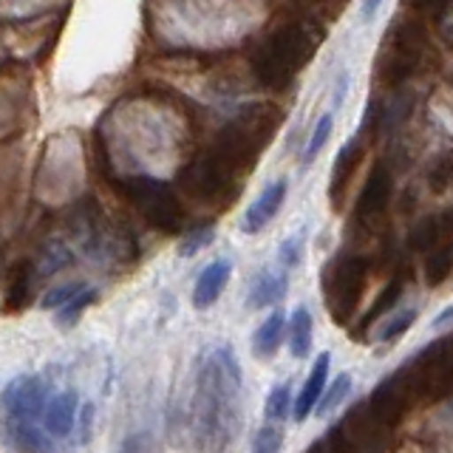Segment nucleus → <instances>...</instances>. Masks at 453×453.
Wrapping results in <instances>:
<instances>
[{"instance_id":"4","label":"nucleus","mask_w":453,"mask_h":453,"mask_svg":"<svg viewBox=\"0 0 453 453\" xmlns=\"http://www.w3.org/2000/svg\"><path fill=\"white\" fill-rule=\"evenodd\" d=\"M425 46H428V35L419 20L400 18L388 28L386 42H382L380 54V80L388 88H400L411 77L417 74L422 63Z\"/></svg>"},{"instance_id":"21","label":"nucleus","mask_w":453,"mask_h":453,"mask_svg":"<svg viewBox=\"0 0 453 453\" xmlns=\"http://www.w3.org/2000/svg\"><path fill=\"white\" fill-rule=\"evenodd\" d=\"M403 289H405V280H403L400 275H396V278L388 283V287L377 295V301H374L372 306H368V311H365L363 320H360V332H363V329H368V326H372V323H377L380 318H386L388 311H391L396 303H400Z\"/></svg>"},{"instance_id":"6","label":"nucleus","mask_w":453,"mask_h":453,"mask_svg":"<svg viewBox=\"0 0 453 453\" xmlns=\"http://www.w3.org/2000/svg\"><path fill=\"white\" fill-rule=\"evenodd\" d=\"M119 190L125 193L127 202L142 212V219L150 226H156V230L179 233L184 226V207L179 202V196L173 193V188H167L165 181L134 176V179H125L119 184Z\"/></svg>"},{"instance_id":"9","label":"nucleus","mask_w":453,"mask_h":453,"mask_svg":"<svg viewBox=\"0 0 453 453\" xmlns=\"http://www.w3.org/2000/svg\"><path fill=\"white\" fill-rule=\"evenodd\" d=\"M42 405H46V382L40 377L28 374L12 380L4 388V411L6 422H23V425H37Z\"/></svg>"},{"instance_id":"2","label":"nucleus","mask_w":453,"mask_h":453,"mask_svg":"<svg viewBox=\"0 0 453 453\" xmlns=\"http://www.w3.org/2000/svg\"><path fill=\"white\" fill-rule=\"evenodd\" d=\"M278 125H280V108L269 103L250 105L219 134L216 148L241 170V173H247L250 167H255V159H258L261 150L266 148V142L273 139Z\"/></svg>"},{"instance_id":"11","label":"nucleus","mask_w":453,"mask_h":453,"mask_svg":"<svg viewBox=\"0 0 453 453\" xmlns=\"http://www.w3.org/2000/svg\"><path fill=\"white\" fill-rule=\"evenodd\" d=\"M363 156H365V139H360V136H351L346 145L340 148L334 167H332V181H329V202L334 210L343 207L346 190H349L354 173L360 170Z\"/></svg>"},{"instance_id":"17","label":"nucleus","mask_w":453,"mask_h":453,"mask_svg":"<svg viewBox=\"0 0 453 453\" xmlns=\"http://www.w3.org/2000/svg\"><path fill=\"white\" fill-rule=\"evenodd\" d=\"M289 289V278L283 273H261L258 278H255L252 289H250V301L247 306L250 309H264V306H273L278 303L283 295H287Z\"/></svg>"},{"instance_id":"16","label":"nucleus","mask_w":453,"mask_h":453,"mask_svg":"<svg viewBox=\"0 0 453 453\" xmlns=\"http://www.w3.org/2000/svg\"><path fill=\"white\" fill-rule=\"evenodd\" d=\"M42 425H46V431L54 434V436H65L71 431V425H74V417H77V394L74 391H63L51 396V400L42 405Z\"/></svg>"},{"instance_id":"32","label":"nucleus","mask_w":453,"mask_h":453,"mask_svg":"<svg viewBox=\"0 0 453 453\" xmlns=\"http://www.w3.org/2000/svg\"><path fill=\"white\" fill-rule=\"evenodd\" d=\"M82 289V283H63V287H54L49 289V295L42 297V306L46 309H57V306H63L71 295H77Z\"/></svg>"},{"instance_id":"29","label":"nucleus","mask_w":453,"mask_h":453,"mask_svg":"<svg viewBox=\"0 0 453 453\" xmlns=\"http://www.w3.org/2000/svg\"><path fill=\"white\" fill-rule=\"evenodd\" d=\"M280 445H283V434L273 422H269L266 428H261L252 439V450H258V453H275V450H280Z\"/></svg>"},{"instance_id":"12","label":"nucleus","mask_w":453,"mask_h":453,"mask_svg":"<svg viewBox=\"0 0 453 453\" xmlns=\"http://www.w3.org/2000/svg\"><path fill=\"white\" fill-rule=\"evenodd\" d=\"M283 198H287V181L278 179L275 184H269V188L252 202V207L244 212V219H241V230H244V233H261L264 226L275 219V212L280 210Z\"/></svg>"},{"instance_id":"18","label":"nucleus","mask_w":453,"mask_h":453,"mask_svg":"<svg viewBox=\"0 0 453 453\" xmlns=\"http://www.w3.org/2000/svg\"><path fill=\"white\" fill-rule=\"evenodd\" d=\"M283 332H287V315H283V311H273V315L258 326V332H255V337H252L255 357H261V360L273 357L280 346V340H283Z\"/></svg>"},{"instance_id":"7","label":"nucleus","mask_w":453,"mask_h":453,"mask_svg":"<svg viewBox=\"0 0 453 453\" xmlns=\"http://www.w3.org/2000/svg\"><path fill=\"white\" fill-rule=\"evenodd\" d=\"M405 372L414 382L419 400H448L453 388V360H450V337H439L428 349H422L414 360L405 363Z\"/></svg>"},{"instance_id":"35","label":"nucleus","mask_w":453,"mask_h":453,"mask_svg":"<svg viewBox=\"0 0 453 453\" xmlns=\"http://www.w3.org/2000/svg\"><path fill=\"white\" fill-rule=\"evenodd\" d=\"M295 4H303V6H320L326 0H295Z\"/></svg>"},{"instance_id":"1","label":"nucleus","mask_w":453,"mask_h":453,"mask_svg":"<svg viewBox=\"0 0 453 453\" xmlns=\"http://www.w3.org/2000/svg\"><path fill=\"white\" fill-rule=\"evenodd\" d=\"M311 54H315V37L309 35V28L297 20H287L252 49V74L264 88L283 91L292 85L297 71L311 60Z\"/></svg>"},{"instance_id":"8","label":"nucleus","mask_w":453,"mask_h":453,"mask_svg":"<svg viewBox=\"0 0 453 453\" xmlns=\"http://www.w3.org/2000/svg\"><path fill=\"white\" fill-rule=\"evenodd\" d=\"M414 403H419V396H417L414 382H411L405 365H403L372 391L365 408H368V414L382 425V428H394V425H400L405 419V414Z\"/></svg>"},{"instance_id":"5","label":"nucleus","mask_w":453,"mask_h":453,"mask_svg":"<svg viewBox=\"0 0 453 453\" xmlns=\"http://www.w3.org/2000/svg\"><path fill=\"white\" fill-rule=\"evenodd\" d=\"M241 176L244 173L219 148H212L181 170V188L193 202L224 204L235 196Z\"/></svg>"},{"instance_id":"13","label":"nucleus","mask_w":453,"mask_h":453,"mask_svg":"<svg viewBox=\"0 0 453 453\" xmlns=\"http://www.w3.org/2000/svg\"><path fill=\"white\" fill-rule=\"evenodd\" d=\"M230 273H233L230 261H212L196 280L193 306L196 309H210L212 303H216L221 297V292H224V287L230 283Z\"/></svg>"},{"instance_id":"28","label":"nucleus","mask_w":453,"mask_h":453,"mask_svg":"<svg viewBox=\"0 0 453 453\" xmlns=\"http://www.w3.org/2000/svg\"><path fill=\"white\" fill-rule=\"evenodd\" d=\"M450 179H453V162H450V153H442L439 159L434 162V167L428 170V184L434 193H445L450 188Z\"/></svg>"},{"instance_id":"22","label":"nucleus","mask_w":453,"mask_h":453,"mask_svg":"<svg viewBox=\"0 0 453 453\" xmlns=\"http://www.w3.org/2000/svg\"><path fill=\"white\" fill-rule=\"evenodd\" d=\"M453 269V250L445 241V244H439L434 250H428V258H425V280H428V287H439V283H445L448 275Z\"/></svg>"},{"instance_id":"3","label":"nucleus","mask_w":453,"mask_h":453,"mask_svg":"<svg viewBox=\"0 0 453 453\" xmlns=\"http://www.w3.org/2000/svg\"><path fill=\"white\" fill-rule=\"evenodd\" d=\"M368 283V261L363 255H337L326 264L320 275V287L326 297V309L334 323H349L357 311Z\"/></svg>"},{"instance_id":"14","label":"nucleus","mask_w":453,"mask_h":453,"mask_svg":"<svg viewBox=\"0 0 453 453\" xmlns=\"http://www.w3.org/2000/svg\"><path fill=\"white\" fill-rule=\"evenodd\" d=\"M329 363H332V354L323 351L320 357H318V363H315V368H311V374L306 377L303 388H301V394H297V400L292 405V417L297 422H303L311 414V408H315L318 396L323 394L326 380H329Z\"/></svg>"},{"instance_id":"31","label":"nucleus","mask_w":453,"mask_h":453,"mask_svg":"<svg viewBox=\"0 0 453 453\" xmlns=\"http://www.w3.org/2000/svg\"><path fill=\"white\" fill-rule=\"evenodd\" d=\"M332 125H334L332 113H323L320 122H318V127H315V134H311V139H309V148H306V162H311V159H315V156L320 153V148L326 145V139H329V134H332Z\"/></svg>"},{"instance_id":"33","label":"nucleus","mask_w":453,"mask_h":453,"mask_svg":"<svg viewBox=\"0 0 453 453\" xmlns=\"http://www.w3.org/2000/svg\"><path fill=\"white\" fill-rule=\"evenodd\" d=\"M411 6H414L417 12H431L436 18L442 9H450V0H411Z\"/></svg>"},{"instance_id":"15","label":"nucleus","mask_w":453,"mask_h":453,"mask_svg":"<svg viewBox=\"0 0 453 453\" xmlns=\"http://www.w3.org/2000/svg\"><path fill=\"white\" fill-rule=\"evenodd\" d=\"M448 235H450V212L442 210L436 216H425L419 224H414V230L408 235V247L417 252H428L442 244V241H448Z\"/></svg>"},{"instance_id":"26","label":"nucleus","mask_w":453,"mask_h":453,"mask_svg":"<svg viewBox=\"0 0 453 453\" xmlns=\"http://www.w3.org/2000/svg\"><path fill=\"white\" fill-rule=\"evenodd\" d=\"M212 238H216V230L207 224V226H196V230H190L188 235L181 238V244H179V255L181 258H193V255L198 250H204L212 244Z\"/></svg>"},{"instance_id":"19","label":"nucleus","mask_w":453,"mask_h":453,"mask_svg":"<svg viewBox=\"0 0 453 453\" xmlns=\"http://www.w3.org/2000/svg\"><path fill=\"white\" fill-rule=\"evenodd\" d=\"M32 283H35V269L32 261H18L9 269V292H6V306L12 311H18L28 303V295H32Z\"/></svg>"},{"instance_id":"20","label":"nucleus","mask_w":453,"mask_h":453,"mask_svg":"<svg viewBox=\"0 0 453 453\" xmlns=\"http://www.w3.org/2000/svg\"><path fill=\"white\" fill-rule=\"evenodd\" d=\"M289 351L297 360H306L311 351V315L306 306H297L292 311L289 323Z\"/></svg>"},{"instance_id":"23","label":"nucleus","mask_w":453,"mask_h":453,"mask_svg":"<svg viewBox=\"0 0 453 453\" xmlns=\"http://www.w3.org/2000/svg\"><path fill=\"white\" fill-rule=\"evenodd\" d=\"M349 388H351V374H340V377L332 382V386H326V388H323V394L318 396L315 408H311V414H318V417L329 414L332 408H337L340 403H343V396L349 394Z\"/></svg>"},{"instance_id":"30","label":"nucleus","mask_w":453,"mask_h":453,"mask_svg":"<svg viewBox=\"0 0 453 453\" xmlns=\"http://www.w3.org/2000/svg\"><path fill=\"white\" fill-rule=\"evenodd\" d=\"M303 258V235H292L280 244V252H278V264L283 269H295Z\"/></svg>"},{"instance_id":"27","label":"nucleus","mask_w":453,"mask_h":453,"mask_svg":"<svg viewBox=\"0 0 453 453\" xmlns=\"http://www.w3.org/2000/svg\"><path fill=\"white\" fill-rule=\"evenodd\" d=\"M414 320H417V309H403V311H396L394 318H388V323L382 326V329L377 332V337L380 340H396V337H403L411 326H414Z\"/></svg>"},{"instance_id":"10","label":"nucleus","mask_w":453,"mask_h":453,"mask_svg":"<svg viewBox=\"0 0 453 453\" xmlns=\"http://www.w3.org/2000/svg\"><path fill=\"white\" fill-rule=\"evenodd\" d=\"M391 193H394V173L386 165H374L357 198V221L363 224L380 221L388 210Z\"/></svg>"},{"instance_id":"34","label":"nucleus","mask_w":453,"mask_h":453,"mask_svg":"<svg viewBox=\"0 0 453 453\" xmlns=\"http://www.w3.org/2000/svg\"><path fill=\"white\" fill-rule=\"evenodd\" d=\"M380 4H382V0H365V4H363V20H374Z\"/></svg>"},{"instance_id":"24","label":"nucleus","mask_w":453,"mask_h":453,"mask_svg":"<svg viewBox=\"0 0 453 453\" xmlns=\"http://www.w3.org/2000/svg\"><path fill=\"white\" fill-rule=\"evenodd\" d=\"M94 297H96V292H94V289H85V287H82L77 295H71L68 301L63 303V309L57 311V326H63V329H68V326H74L77 318L85 311V306L94 303Z\"/></svg>"},{"instance_id":"25","label":"nucleus","mask_w":453,"mask_h":453,"mask_svg":"<svg viewBox=\"0 0 453 453\" xmlns=\"http://www.w3.org/2000/svg\"><path fill=\"white\" fill-rule=\"evenodd\" d=\"M289 382H280V386H275L273 391H269L266 396V408H264V417L266 422H280L283 417H287V411H289Z\"/></svg>"}]
</instances>
